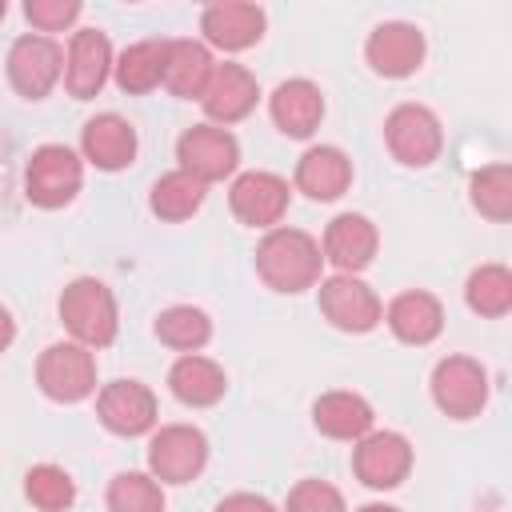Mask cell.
<instances>
[{"instance_id":"obj_27","label":"cell","mask_w":512,"mask_h":512,"mask_svg":"<svg viewBox=\"0 0 512 512\" xmlns=\"http://www.w3.org/2000/svg\"><path fill=\"white\" fill-rule=\"evenodd\" d=\"M204 196H208V184H200L196 176L176 168V172H168V176H160L152 184L148 208H152V216H160L168 224H180V220H188V216H196L204 208Z\"/></svg>"},{"instance_id":"obj_5","label":"cell","mask_w":512,"mask_h":512,"mask_svg":"<svg viewBox=\"0 0 512 512\" xmlns=\"http://www.w3.org/2000/svg\"><path fill=\"white\" fill-rule=\"evenodd\" d=\"M432 404L448 416V420H472L488 408V368L472 356H444L432 368Z\"/></svg>"},{"instance_id":"obj_30","label":"cell","mask_w":512,"mask_h":512,"mask_svg":"<svg viewBox=\"0 0 512 512\" xmlns=\"http://www.w3.org/2000/svg\"><path fill=\"white\" fill-rule=\"evenodd\" d=\"M468 196L484 220L504 224L512 216V168L508 164H484L480 172H472Z\"/></svg>"},{"instance_id":"obj_9","label":"cell","mask_w":512,"mask_h":512,"mask_svg":"<svg viewBox=\"0 0 512 512\" xmlns=\"http://www.w3.org/2000/svg\"><path fill=\"white\" fill-rule=\"evenodd\" d=\"M176 160H180V172L196 176L200 184H216V180H228L240 168V144L228 128L192 124L176 140Z\"/></svg>"},{"instance_id":"obj_10","label":"cell","mask_w":512,"mask_h":512,"mask_svg":"<svg viewBox=\"0 0 512 512\" xmlns=\"http://www.w3.org/2000/svg\"><path fill=\"white\" fill-rule=\"evenodd\" d=\"M352 472L364 488H376V492H388V488H400L412 472V444L408 436L400 432H368L356 440L352 448Z\"/></svg>"},{"instance_id":"obj_24","label":"cell","mask_w":512,"mask_h":512,"mask_svg":"<svg viewBox=\"0 0 512 512\" xmlns=\"http://www.w3.org/2000/svg\"><path fill=\"white\" fill-rule=\"evenodd\" d=\"M168 388L184 408H212V404L224 400L228 376L216 360H208L200 352H188L168 368Z\"/></svg>"},{"instance_id":"obj_32","label":"cell","mask_w":512,"mask_h":512,"mask_svg":"<svg viewBox=\"0 0 512 512\" xmlns=\"http://www.w3.org/2000/svg\"><path fill=\"white\" fill-rule=\"evenodd\" d=\"M108 512H164V484L148 472H120L108 484Z\"/></svg>"},{"instance_id":"obj_29","label":"cell","mask_w":512,"mask_h":512,"mask_svg":"<svg viewBox=\"0 0 512 512\" xmlns=\"http://www.w3.org/2000/svg\"><path fill=\"white\" fill-rule=\"evenodd\" d=\"M464 304L484 316V320H500L512 312V272L504 264H480L468 272L464 280Z\"/></svg>"},{"instance_id":"obj_17","label":"cell","mask_w":512,"mask_h":512,"mask_svg":"<svg viewBox=\"0 0 512 512\" xmlns=\"http://www.w3.org/2000/svg\"><path fill=\"white\" fill-rule=\"evenodd\" d=\"M264 8L260 4H244V0H224V4H208L200 12V32L204 44L220 48V52H244L252 44H260L264 36Z\"/></svg>"},{"instance_id":"obj_22","label":"cell","mask_w":512,"mask_h":512,"mask_svg":"<svg viewBox=\"0 0 512 512\" xmlns=\"http://www.w3.org/2000/svg\"><path fill=\"white\" fill-rule=\"evenodd\" d=\"M292 184L308 200H340L348 192V184H352V160L336 144H312L296 160Z\"/></svg>"},{"instance_id":"obj_15","label":"cell","mask_w":512,"mask_h":512,"mask_svg":"<svg viewBox=\"0 0 512 512\" xmlns=\"http://www.w3.org/2000/svg\"><path fill=\"white\" fill-rule=\"evenodd\" d=\"M112 44L100 28H76L64 52V88L72 100H92L112 76Z\"/></svg>"},{"instance_id":"obj_26","label":"cell","mask_w":512,"mask_h":512,"mask_svg":"<svg viewBox=\"0 0 512 512\" xmlns=\"http://www.w3.org/2000/svg\"><path fill=\"white\" fill-rule=\"evenodd\" d=\"M164 56H168V40H136V44H128L112 60L116 88L128 92V96H144V92L160 88V80H164Z\"/></svg>"},{"instance_id":"obj_14","label":"cell","mask_w":512,"mask_h":512,"mask_svg":"<svg viewBox=\"0 0 512 512\" xmlns=\"http://www.w3.org/2000/svg\"><path fill=\"white\" fill-rule=\"evenodd\" d=\"M96 416L112 436H144L156 428V392L140 380H112L96 392Z\"/></svg>"},{"instance_id":"obj_37","label":"cell","mask_w":512,"mask_h":512,"mask_svg":"<svg viewBox=\"0 0 512 512\" xmlns=\"http://www.w3.org/2000/svg\"><path fill=\"white\" fill-rule=\"evenodd\" d=\"M356 512H400V508H392V504H360Z\"/></svg>"},{"instance_id":"obj_21","label":"cell","mask_w":512,"mask_h":512,"mask_svg":"<svg viewBox=\"0 0 512 512\" xmlns=\"http://www.w3.org/2000/svg\"><path fill=\"white\" fill-rule=\"evenodd\" d=\"M380 320L388 324V332L400 344L424 348V344H432L444 332V304L432 292H424V288H408V292L392 296V304L384 308Z\"/></svg>"},{"instance_id":"obj_33","label":"cell","mask_w":512,"mask_h":512,"mask_svg":"<svg viewBox=\"0 0 512 512\" xmlns=\"http://www.w3.org/2000/svg\"><path fill=\"white\" fill-rule=\"evenodd\" d=\"M284 512H348V504H344L336 484H328V480H300V484H292V492L284 500Z\"/></svg>"},{"instance_id":"obj_13","label":"cell","mask_w":512,"mask_h":512,"mask_svg":"<svg viewBox=\"0 0 512 512\" xmlns=\"http://www.w3.org/2000/svg\"><path fill=\"white\" fill-rule=\"evenodd\" d=\"M316 288H320V312H324L328 324L340 328V332H356V336H360V332H372V328L380 324V316H384L380 296H376L360 276L336 272V276L320 280Z\"/></svg>"},{"instance_id":"obj_2","label":"cell","mask_w":512,"mask_h":512,"mask_svg":"<svg viewBox=\"0 0 512 512\" xmlns=\"http://www.w3.org/2000/svg\"><path fill=\"white\" fill-rule=\"evenodd\" d=\"M60 324L68 328V336L84 348H108L116 340L120 328V312H116V296L104 280L96 276H76L64 292H60Z\"/></svg>"},{"instance_id":"obj_31","label":"cell","mask_w":512,"mask_h":512,"mask_svg":"<svg viewBox=\"0 0 512 512\" xmlns=\"http://www.w3.org/2000/svg\"><path fill=\"white\" fill-rule=\"evenodd\" d=\"M24 496L40 512H64L76 500V480L60 464H36L24 476Z\"/></svg>"},{"instance_id":"obj_16","label":"cell","mask_w":512,"mask_h":512,"mask_svg":"<svg viewBox=\"0 0 512 512\" xmlns=\"http://www.w3.org/2000/svg\"><path fill=\"white\" fill-rule=\"evenodd\" d=\"M376 248H380V232L364 212L332 216L328 228H324V240H320L324 264H332L344 276H360L376 260Z\"/></svg>"},{"instance_id":"obj_8","label":"cell","mask_w":512,"mask_h":512,"mask_svg":"<svg viewBox=\"0 0 512 512\" xmlns=\"http://www.w3.org/2000/svg\"><path fill=\"white\" fill-rule=\"evenodd\" d=\"M4 68H8V84L24 100H44L64 76V48L52 36L24 32V36L12 40Z\"/></svg>"},{"instance_id":"obj_4","label":"cell","mask_w":512,"mask_h":512,"mask_svg":"<svg viewBox=\"0 0 512 512\" xmlns=\"http://www.w3.org/2000/svg\"><path fill=\"white\" fill-rule=\"evenodd\" d=\"M36 384L56 404H80L96 392V356L76 340L48 344L36 360Z\"/></svg>"},{"instance_id":"obj_12","label":"cell","mask_w":512,"mask_h":512,"mask_svg":"<svg viewBox=\"0 0 512 512\" xmlns=\"http://www.w3.org/2000/svg\"><path fill=\"white\" fill-rule=\"evenodd\" d=\"M288 200H292V188L276 172H240L228 188L232 216L248 228H264V232L280 228V220L288 212Z\"/></svg>"},{"instance_id":"obj_35","label":"cell","mask_w":512,"mask_h":512,"mask_svg":"<svg viewBox=\"0 0 512 512\" xmlns=\"http://www.w3.org/2000/svg\"><path fill=\"white\" fill-rule=\"evenodd\" d=\"M216 512H276V504L268 496H256V492H232L216 504Z\"/></svg>"},{"instance_id":"obj_19","label":"cell","mask_w":512,"mask_h":512,"mask_svg":"<svg viewBox=\"0 0 512 512\" xmlns=\"http://www.w3.org/2000/svg\"><path fill=\"white\" fill-rule=\"evenodd\" d=\"M268 116L284 136L308 140L324 120V92L304 76L280 80L272 88V96H268Z\"/></svg>"},{"instance_id":"obj_11","label":"cell","mask_w":512,"mask_h":512,"mask_svg":"<svg viewBox=\"0 0 512 512\" xmlns=\"http://www.w3.org/2000/svg\"><path fill=\"white\" fill-rule=\"evenodd\" d=\"M424 52H428L424 32H420L416 24H408V20H384V24H376V28L368 32V40H364V60H368V68H372L376 76H384V80H404V76H412V72L424 64Z\"/></svg>"},{"instance_id":"obj_25","label":"cell","mask_w":512,"mask_h":512,"mask_svg":"<svg viewBox=\"0 0 512 512\" xmlns=\"http://www.w3.org/2000/svg\"><path fill=\"white\" fill-rule=\"evenodd\" d=\"M216 72L212 48L200 40H168V56H164V88L180 100H200L208 80Z\"/></svg>"},{"instance_id":"obj_34","label":"cell","mask_w":512,"mask_h":512,"mask_svg":"<svg viewBox=\"0 0 512 512\" xmlns=\"http://www.w3.org/2000/svg\"><path fill=\"white\" fill-rule=\"evenodd\" d=\"M80 12H84L80 0H28V4H24V16H28V24H32L40 36L64 32L68 24L80 20Z\"/></svg>"},{"instance_id":"obj_1","label":"cell","mask_w":512,"mask_h":512,"mask_svg":"<svg viewBox=\"0 0 512 512\" xmlns=\"http://www.w3.org/2000/svg\"><path fill=\"white\" fill-rule=\"evenodd\" d=\"M324 252L320 240L308 236L304 228H268L264 240L256 244V272L272 292H308L320 284Z\"/></svg>"},{"instance_id":"obj_18","label":"cell","mask_w":512,"mask_h":512,"mask_svg":"<svg viewBox=\"0 0 512 512\" xmlns=\"http://www.w3.org/2000/svg\"><path fill=\"white\" fill-rule=\"evenodd\" d=\"M256 100H260L256 76L244 64H232V60L216 64V72H212V80H208V88L200 96V104H204V112H208V120L216 128H228V124L244 120L256 108Z\"/></svg>"},{"instance_id":"obj_7","label":"cell","mask_w":512,"mask_h":512,"mask_svg":"<svg viewBox=\"0 0 512 512\" xmlns=\"http://www.w3.org/2000/svg\"><path fill=\"white\" fill-rule=\"evenodd\" d=\"M208 464V436L192 424H164L148 436V476L160 484H188Z\"/></svg>"},{"instance_id":"obj_36","label":"cell","mask_w":512,"mask_h":512,"mask_svg":"<svg viewBox=\"0 0 512 512\" xmlns=\"http://www.w3.org/2000/svg\"><path fill=\"white\" fill-rule=\"evenodd\" d=\"M12 340H16V320H12V312L0 304V352H4Z\"/></svg>"},{"instance_id":"obj_6","label":"cell","mask_w":512,"mask_h":512,"mask_svg":"<svg viewBox=\"0 0 512 512\" xmlns=\"http://www.w3.org/2000/svg\"><path fill=\"white\" fill-rule=\"evenodd\" d=\"M384 144L404 168H428L444 152L440 116L424 104H396L384 120Z\"/></svg>"},{"instance_id":"obj_20","label":"cell","mask_w":512,"mask_h":512,"mask_svg":"<svg viewBox=\"0 0 512 512\" xmlns=\"http://www.w3.org/2000/svg\"><path fill=\"white\" fill-rule=\"evenodd\" d=\"M136 128L116 116V112H100L80 128V160H88L100 172H120L136 160Z\"/></svg>"},{"instance_id":"obj_23","label":"cell","mask_w":512,"mask_h":512,"mask_svg":"<svg viewBox=\"0 0 512 512\" xmlns=\"http://www.w3.org/2000/svg\"><path fill=\"white\" fill-rule=\"evenodd\" d=\"M312 424H316V432L328 436V440H352V444H356L360 436L372 432L376 412H372V404H368L360 392L336 388V392H324V396L312 404Z\"/></svg>"},{"instance_id":"obj_3","label":"cell","mask_w":512,"mask_h":512,"mask_svg":"<svg viewBox=\"0 0 512 512\" xmlns=\"http://www.w3.org/2000/svg\"><path fill=\"white\" fill-rule=\"evenodd\" d=\"M84 188V160L68 144H40L24 168V196L36 208H64Z\"/></svg>"},{"instance_id":"obj_28","label":"cell","mask_w":512,"mask_h":512,"mask_svg":"<svg viewBox=\"0 0 512 512\" xmlns=\"http://www.w3.org/2000/svg\"><path fill=\"white\" fill-rule=\"evenodd\" d=\"M152 332H156V340H160L164 348L188 356V352H200V348L212 340V320H208V312L196 308V304H172V308H164V312L156 316Z\"/></svg>"},{"instance_id":"obj_38","label":"cell","mask_w":512,"mask_h":512,"mask_svg":"<svg viewBox=\"0 0 512 512\" xmlns=\"http://www.w3.org/2000/svg\"><path fill=\"white\" fill-rule=\"evenodd\" d=\"M4 12H8V4H4V0H0V20H4Z\"/></svg>"}]
</instances>
